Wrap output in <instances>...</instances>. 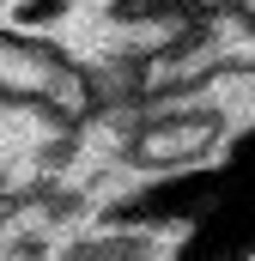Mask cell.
<instances>
[{
  "mask_svg": "<svg viewBox=\"0 0 255 261\" xmlns=\"http://www.w3.org/2000/svg\"><path fill=\"white\" fill-rule=\"evenodd\" d=\"M55 261H170V231L146 219H116L97 213L91 225L67 231Z\"/></svg>",
  "mask_w": 255,
  "mask_h": 261,
  "instance_id": "6da1fadb",
  "label": "cell"
}]
</instances>
